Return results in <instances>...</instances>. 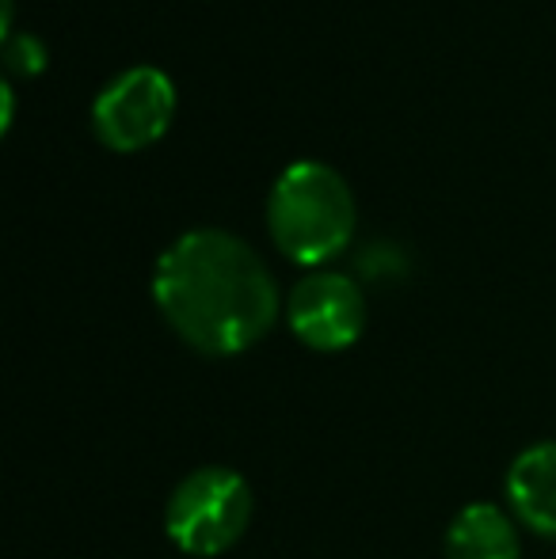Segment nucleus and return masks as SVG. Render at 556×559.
Segmentation results:
<instances>
[{
  "label": "nucleus",
  "instance_id": "nucleus-9",
  "mask_svg": "<svg viewBox=\"0 0 556 559\" xmlns=\"http://www.w3.org/2000/svg\"><path fill=\"white\" fill-rule=\"evenodd\" d=\"M0 61L12 76H38L50 61V50L38 35L31 31H8L0 38Z\"/></svg>",
  "mask_w": 556,
  "mask_h": 559
},
{
  "label": "nucleus",
  "instance_id": "nucleus-10",
  "mask_svg": "<svg viewBox=\"0 0 556 559\" xmlns=\"http://www.w3.org/2000/svg\"><path fill=\"white\" fill-rule=\"evenodd\" d=\"M12 118H15V88L12 81H4L0 84V130L12 126Z\"/></svg>",
  "mask_w": 556,
  "mask_h": 559
},
{
  "label": "nucleus",
  "instance_id": "nucleus-1",
  "mask_svg": "<svg viewBox=\"0 0 556 559\" xmlns=\"http://www.w3.org/2000/svg\"><path fill=\"white\" fill-rule=\"evenodd\" d=\"M153 305L194 354L233 358L271 335L282 297L271 266L229 228H187L153 266Z\"/></svg>",
  "mask_w": 556,
  "mask_h": 559
},
{
  "label": "nucleus",
  "instance_id": "nucleus-5",
  "mask_svg": "<svg viewBox=\"0 0 556 559\" xmlns=\"http://www.w3.org/2000/svg\"><path fill=\"white\" fill-rule=\"evenodd\" d=\"M286 324L301 346L335 354L358 343L366 332V294L355 274L309 271L294 282L286 297Z\"/></svg>",
  "mask_w": 556,
  "mask_h": 559
},
{
  "label": "nucleus",
  "instance_id": "nucleus-7",
  "mask_svg": "<svg viewBox=\"0 0 556 559\" xmlns=\"http://www.w3.org/2000/svg\"><path fill=\"white\" fill-rule=\"evenodd\" d=\"M446 559H522L514 514L496 502H469L458 510L442 537Z\"/></svg>",
  "mask_w": 556,
  "mask_h": 559
},
{
  "label": "nucleus",
  "instance_id": "nucleus-8",
  "mask_svg": "<svg viewBox=\"0 0 556 559\" xmlns=\"http://www.w3.org/2000/svg\"><path fill=\"white\" fill-rule=\"evenodd\" d=\"M355 271L363 282H374V286H393V282H404L412 274V259L409 251L397 240H366L355 255Z\"/></svg>",
  "mask_w": 556,
  "mask_h": 559
},
{
  "label": "nucleus",
  "instance_id": "nucleus-2",
  "mask_svg": "<svg viewBox=\"0 0 556 559\" xmlns=\"http://www.w3.org/2000/svg\"><path fill=\"white\" fill-rule=\"evenodd\" d=\"M358 206L351 183L324 160H294L268 194V233L289 263L320 271L351 248Z\"/></svg>",
  "mask_w": 556,
  "mask_h": 559
},
{
  "label": "nucleus",
  "instance_id": "nucleus-3",
  "mask_svg": "<svg viewBox=\"0 0 556 559\" xmlns=\"http://www.w3.org/2000/svg\"><path fill=\"white\" fill-rule=\"evenodd\" d=\"M252 525V487L225 464H202L187 472L168 495L164 533L184 556H225Z\"/></svg>",
  "mask_w": 556,
  "mask_h": 559
},
{
  "label": "nucleus",
  "instance_id": "nucleus-6",
  "mask_svg": "<svg viewBox=\"0 0 556 559\" xmlns=\"http://www.w3.org/2000/svg\"><path fill=\"white\" fill-rule=\"evenodd\" d=\"M507 507L537 537L556 540V442L522 449L507 468Z\"/></svg>",
  "mask_w": 556,
  "mask_h": 559
},
{
  "label": "nucleus",
  "instance_id": "nucleus-4",
  "mask_svg": "<svg viewBox=\"0 0 556 559\" xmlns=\"http://www.w3.org/2000/svg\"><path fill=\"white\" fill-rule=\"evenodd\" d=\"M176 104V84L164 69L130 66L92 99V133L111 153H141L168 133Z\"/></svg>",
  "mask_w": 556,
  "mask_h": 559
}]
</instances>
